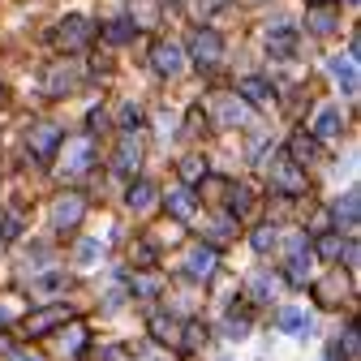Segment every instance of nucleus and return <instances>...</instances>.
<instances>
[{
  "mask_svg": "<svg viewBox=\"0 0 361 361\" xmlns=\"http://www.w3.org/2000/svg\"><path fill=\"white\" fill-rule=\"evenodd\" d=\"M90 164H95V142L90 138H73V142H65V172L61 176H86L90 172Z\"/></svg>",
  "mask_w": 361,
  "mask_h": 361,
  "instance_id": "obj_1",
  "label": "nucleus"
},
{
  "mask_svg": "<svg viewBox=\"0 0 361 361\" xmlns=\"http://www.w3.org/2000/svg\"><path fill=\"white\" fill-rule=\"evenodd\" d=\"M26 147H30V155H35L39 164H52V155H56V147H61V125H48V121L35 125Z\"/></svg>",
  "mask_w": 361,
  "mask_h": 361,
  "instance_id": "obj_2",
  "label": "nucleus"
},
{
  "mask_svg": "<svg viewBox=\"0 0 361 361\" xmlns=\"http://www.w3.org/2000/svg\"><path fill=\"white\" fill-rule=\"evenodd\" d=\"M271 185L284 190V194H301V190H305V172L297 168L293 155H280V159H276V168H271Z\"/></svg>",
  "mask_w": 361,
  "mask_h": 361,
  "instance_id": "obj_3",
  "label": "nucleus"
},
{
  "mask_svg": "<svg viewBox=\"0 0 361 361\" xmlns=\"http://www.w3.org/2000/svg\"><path fill=\"white\" fill-rule=\"evenodd\" d=\"M190 56H194L202 69L219 65V56H224V43H219V35H215V30H194V39H190Z\"/></svg>",
  "mask_w": 361,
  "mask_h": 361,
  "instance_id": "obj_4",
  "label": "nucleus"
},
{
  "mask_svg": "<svg viewBox=\"0 0 361 361\" xmlns=\"http://www.w3.org/2000/svg\"><path fill=\"white\" fill-rule=\"evenodd\" d=\"M211 112H215V121L219 125H241L245 121V99L237 95V90H224V95H211Z\"/></svg>",
  "mask_w": 361,
  "mask_h": 361,
  "instance_id": "obj_5",
  "label": "nucleus"
},
{
  "mask_svg": "<svg viewBox=\"0 0 361 361\" xmlns=\"http://www.w3.org/2000/svg\"><path fill=\"white\" fill-rule=\"evenodd\" d=\"M90 30H95V26H90L86 18H65L61 30H56V43H61L65 52H78V48H86V43H90Z\"/></svg>",
  "mask_w": 361,
  "mask_h": 361,
  "instance_id": "obj_6",
  "label": "nucleus"
},
{
  "mask_svg": "<svg viewBox=\"0 0 361 361\" xmlns=\"http://www.w3.org/2000/svg\"><path fill=\"white\" fill-rule=\"evenodd\" d=\"M138 164H142V147H138L133 133H125L121 147H116V159H112V172L116 176H133V172H138Z\"/></svg>",
  "mask_w": 361,
  "mask_h": 361,
  "instance_id": "obj_7",
  "label": "nucleus"
},
{
  "mask_svg": "<svg viewBox=\"0 0 361 361\" xmlns=\"http://www.w3.org/2000/svg\"><path fill=\"white\" fill-rule=\"evenodd\" d=\"M151 65H155V73H164V78H176L180 69H185V52H180L176 43H155Z\"/></svg>",
  "mask_w": 361,
  "mask_h": 361,
  "instance_id": "obj_8",
  "label": "nucleus"
},
{
  "mask_svg": "<svg viewBox=\"0 0 361 361\" xmlns=\"http://www.w3.org/2000/svg\"><path fill=\"white\" fill-rule=\"evenodd\" d=\"M61 323H69V310H65V305H48L43 314H35V319L26 323V336H48V331L61 327Z\"/></svg>",
  "mask_w": 361,
  "mask_h": 361,
  "instance_id": "obj_9",
  "label": "nucleus"
},
{
  "mask_svg": "<svg viewBox=\"0 0 361 361\" xmlns=\"http://www.w3.org/2000/svg\"><path fill=\"white\" fill-rule=\"evenodd\" d=\"M211 271H215V250L211 245H194L190 258H185V276L190 280H207Z\"/></svg>",
  "mask_w": 361,
  "mask_h": 361,
  "instance_id": "obj_10",
  "label": "nucleus"
},
{
  "mask_svg": "<svg viewBox=\"0 0 361 361\" xmlns=\"http://www.w3.org/2000/svg\"><path fill=\"white\" fill-rule=\"evenodd\" d=\"M86 215V198H78V194H69V198H61L56 202V211H52V224L56 228H73V224Z\"/></svg>",
  "mask_w": 361,
  "mask_h": 361,
  "instance_id": "obj_11",
  "label": "nucleus"
},
{
  "mask_svg": "<svg viewBox=\"0 0 361 361\" xmlns=\"http://www.w3.org/2000/svg\"><path fill=\"white\" fill-rule=\"evenodd\" d=\"M340 125H344V121H340V112H336V108H323V112H319V121H314V129H310V138L331 142L336 133H340Z\"/></svg>",
  "mask_w": 361,
  "mask_h": 361,
  "instance_id": "obj_12",
  "label": "nucleus"
},
{
  "mask_svg": "<svg viewBox=\"0 0 361 361\" xmlns=\"http://www.w3.org/2000/svg\"><path fill=\"white\" fill-rule=\"evenodd\" d=\"M237 95L250 99V104H271V86H267L262 78H241V82H237Z\"/></svg>",
  "mask_w": 361,
  "mask_h": 361,
  "instance_id": "obj_13",
  "label": "nucleus"
},
{
  "mask_svg": "<svg viewBox=\"0 0 361 361\" xmlns=\"http://www.w3.org/2000/svg\"><path fill=\"white\" fill-rule=\"evenodd\" d=\"M155 198H159V190L151 185V180H138V185L129 190V207H133V211H151Z\"/></svg>",
  "mask_w": 361,
  "mask_h": 361,
  "instance_id": "obj_14",
  "label": "nucleus"
},
{
  "mask_svg": "<svg viewBox=\"0 0 361 361\" xmlns=\"http://www.w3.org/2000/svg\"><path fill=\"white\" fill-rule=\"evenodd\" d=\"M331 78L348 90V95H357V65H353V56H348V61L336 56V61H331Z\"/></svg>",
  "mask_w": 361,
  "mask_h": 361,
  "instance_id": "obj_15",
  "label": "nucleus"
},
{
  "mask_svg": "<svg viewBox=\"0 0 361 361\" xmlns=\"http://www.w3.org/2000/svg\"><path fill=\"white\" fill-rule=\"evenodd\" d=\"M305 267H310V254H305V245H293V254H288V267H284L288 284H301V280H305Z\"/></svg>",
  "mask_w": 361,
  "mask_h": 361,
  "instance_id": "obj_16",
  "label": "nucleus"
},
{
  "mask_svg": "<svg viewBox=\"0 0 361 361\" xmlns=\"http://www.w3.org/2000/svg\"><path fill=\"white\" fill-rule=\"evenodd\" d=\"M276 327L280 331H310V314L305 310H280L276 314Z\"/></svg>",
  "mask_w": 361,
  "mask_h": 361,
  "instance_id": "obj_17",
  "label": "nucleus"
},
{
  "mask_svg": "<svg viewBox=\"0 0 361 361\" xmlns=\"http://www.w3.org/2000/svg\"><path fill=\"white\" fill-rule=\"evenodd\" d=\"M168 211H172L176 219H190V215H194V198H190V190H172V194H168Z\"/></svg>",
  "mask_w": 361,
  "mask_h": 361,
  "instance_id": "obj_18",
  "label": "nucleus"
},
{
  "mask_svg": "<svg viewBox=\"0 0 361 361\" xmlns=\"http://www.w3.org/2000/svg\"><path fill=\"white\" fill-rule=\"evenodd\" d=\"M267 48H271V52H276V56H288V52L297 48V35H293L288 26H280L276 35H271V39H267Z\"/></svg>",
  "mask_w": 361,
  "mask_h": 361,
  "instance_id": "obj_19",
  "label": "nucleus"
},
{
  "mask_svg": "<svg viewBox=\"0 0 361 361\" xmlns=\"http://www.w3.org/2000/svg\"><path fill=\"white\" fill-rule=\"evenodd\" d=\"M180 176H185L190 185H194V180H202V176H207V164H202L198 155H190V159H180Z\"/></svg>",
  "mask_w": 361,
  "mask_h": 361,
  "instance_id": "obj_20",
  "label": "nucleus"
},
{
  "mask_svg": "<svg viewBox=\"0 0 361 361\" xmlns=\"http://www.w3.org/2000/svg\"><path fill=\"white\" fill-rule=\"evenodd\" d=\"M250 293H254L258 301H271V293H276V280H267V276H254V280H250Z\"/></svg>",
  "mask_w": 361,
  "mask_h": 361,
  "instance_id": "obj_21",
  "label": "nucleus"
},
{
  "mask_svg": "<svg viewBox=\"0 0 361 361\" xmlns=\"http://www.w3.org/2000/svg\"><path fill=\"white\" fill-rule=\"evenodd\" d=\"M129 35H133V18H121V22L108 26V39H112V43H125Z\"/></svg>",
  "mask_w": 361,
  "mask_h": 361,
  "instance_id": "obj_22",
  "label": "nucleus"
},
{
  "mask_svg": "<svg viewBox=\"0 0 361 361\" xmlns=\"http://www.w3.org/2000/svg\"><path fill=\"white\" fill-rule=\"evenodd\" d=\"M336 219H344V224H357V194H348L344 202H336Z\"/></svg>",
  "mask_w": 361,
  "mask_h": 361,
  "instance_id": "obj_23",
  "label": "nucleus"
},
{
  "mask_svg": "<svg viewBox=\"0 0 361 361\" xmlns=\"http://www.w3.org/2000/svg\"><path fill=\"white\" fill-rule=\"evenodd\" d=\"M331 26H336V18H331L327 9H314V13H310V30H319V35H327Z\"/></svg>",
  "mask_w": 361,
  "mask_h": 361,
  "instance_id": "obj_24",
  "label": "nucleus"
},
{
  "mask_svg": "<svg viewBox=\"0 0 361 361\" xmlns=\"http://www.w3.org/2000/svg\"><path fill=\"white\" fill-rule=\"evenodd\" d=\"M340 250H344V241H340V237H323V245H319V254H323L327 262H336V258H340Z\"/></svg>",
  "mask_w": 361,
  "mask_h": 361,
  "instance_id": "obj_25",
  "label": "nucleus"
},
{
  "mask_svg": "<svg viewBox=\"0 0 361 361\" xmlns=\"http://www.w3.org/2000/svg\"><path fill=\"white\" fill-rule=\"evenodd\" d=\"M271 245H276V228H258V233H254V250L267 254Z\"/></svg>",
  "mask_w": 361,
  "mask_h": 361,
  "instance_id": "obj_26",
  "label": "nucleus"
},
{
  "mask_svg": "<svg viewBox=\"0 0 361 361\" xmlns=\"http://www.w3.org/2000/svg\"><path fill=\"white\" fill-rule=\"evenodd\" d=\"M99 258V241H82L78 245V262H95Z\"/></svg>",
  "mask_w": 361,
  "mask_h": 361,
  "instance_id": "obj_27",
  "label": "nucleus"
},
{
  "mask_svg": "<svg viewBox=\"0 0 361 361\" xmlns=\"http://www.w3.org/2000/svg\"><path fill=\"white\" fill-rule=\"evenodd\" d=\"M301 155H314V142H310V133H297V142H293V159Z\"/></svg>",
  "mask_w": 361,
  "mask_h": 361,
  "instance_id": "obj_28",
  "label": "nucleus"
},
{
  "mask_svg": "<svg viewBox=\"0 0 361 361\" xmlns=\"http://www.w3.org/2000/svg\"><path fill=\"white\" fill-rule=\"evenodd\" d=\"M344 353L357 357V327H353V323H348V331H344Z\"/></svg>",
  "mask_w": 361,
  "mask_h": 361,
  "instance_id": "obj_29",
  "label": "nucleus"
},
{
  "mask_svg": "<svg viewBox=\"0 0 361 361\" xmlns=\"http://www.w3.org/2000/svg\"><path fill=\"white\" fill-rule=\"evenodd\" d=\"M138 361H172V357H168V353H164V348H147V353H142V357H138Z\"/></svg>",
  "mask_w": 361,
  "mask_h": 361,
  "instance_id": "obj_30",
  "label": "nucleus"
},
{
  "mask_svg": "<svg viewBox=\"0 0 361 361\" xmlns=\"http://www.w3.org/2000/svg\"><path fill=\"white\" fill-rule=\"evenodd\" d=\"M121 125H138V108H121Z\"/></svg>",
  "mask_w": 361,
  "mask_h": 361,
  "instance_id": "obj_31",
  "label": "nucleus"
},
{
  "mask_svg": "<svg viewBox=\"0 0 361 361\" xmlns=\"http://www.w3.org/2000/svg\"><path fill=\"white\" fill-rule=\"evenodd\" d=\"M323 361H340V348H327V357Z\"/></svg>",
  "mask_w": 361,
  "mask_h": 361,
  "instance_id": "obj_32",
  "label": "nucleus"
},
{
  "mask_svg": "<svg viewBox=\"0 0 361 361\" xmlns=\"http://www.w3.org/2000/svg\"><path fill=\"white\" fill-rule=\"evenodd\" d=\"M18 361H35V357H18Z\"/></svg>",
  "mask_w": 361,
  "mask_h": 361,
  "instance_id": "obj_33",
  "label": "nucleus"
},
{
  "mask_svg": "<svg viewBox=\"0 0 361 361\" xmlns=\"http://www.w3.org/2000/svg\"><path fill=\"white\" fill-rule=\"evenodd\" d=\"M348 5H357V0H348Z\"/></svg>",
  "mask_w": 361,
  "mask_h": 361,
  "instance_id": "obj_34",
  "label": "nucleus"
}]
</instances>
